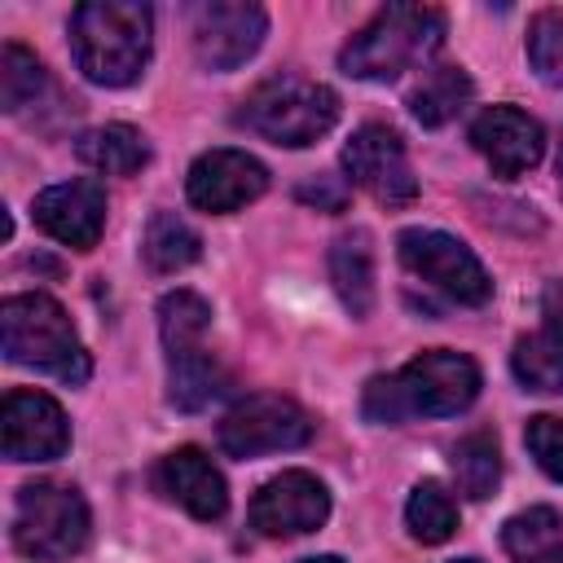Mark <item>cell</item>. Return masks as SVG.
Instances as JSON below:
<instances>
[{
  "mask_svg": "<svg viewBox=\"0 0 563 563\" xmlns=\"http://www.w3.org/2000/svg\"><path fill=\"white\" fill-rule=\"evenodd\" d=\"M471 145L488 158L493 176L515 180L523 172H532L545 154V132L532 114L515 110V106H488L475 123H471Z\"/></svg>",
  "mask_w": 563,
  "mask_h": 563,
  "instance_id": "14",
  "label": "cell"
},
{
  "mask_svg": "<svg viewBox=\"0 0 563 563\" xmlns=\"http://www.w3.org/2000/svg\"><path fill=\"white\" fill-rule=\"evenodd\" d=\"M312 431H317V422L290 396L255 391V396L238 400L224 413V422H220V449L229 457H260V453L299 449V444L312 440Z\"/></svg>",
  "mask_w": 563,
  "mask_h": 563,
  "instance_id": "8",
  "label": "cell"
},
{
  "mask_svg": "<svg viewBox=\"0 0 563 563\" xmlns=\"http://www.w3.org/2000/svg\"><path fill=\"white\" fill-rule=\"evenodd\" d=\"M559 189H563V145H559Z\"/></svg>",
  "mask_w": 563,
  "mask_h": 563,
  "instance_id": "32",
  "label": "cell"
},
{
  "mask_svg": "<svg viewBox=\"0 0 563 563\" xmlns=\"http://www.w3.org/2000/svg\"><path fill=\"white\" fill-rule=\"evenodd\" d=\"M510 369L523 383V391H563V343L545 330L515 339Z\"/></svg>",
  "mask_w": 563,
  "mask_h": 563,
  "instance_id": "24",
  "label": "cell"
},
{
  "mask_svg": "<svg viewBox=\"0 0 563 563\" xmlns=\"http://www.w3.org/2000/svg\"><path fill=\"white\" fill-rule=\"evenodd\" d=\"M75 154H79L88 167L106 172V176H132V172H141V167L150 163L145 136H141L136 128H128V123H106V128L84 132L79 145H75Z\"/></svg>",
  "mask_w": 563,
  "mask_h": 563,
  "instance_id": "20",
  "label": "cell"
},
{
  "mask_svg": "<svg viewBox=\"0 0 563 563\" xmlns=\"http://www.w3.org/2000/svg\"><path fill=\"white\" fill-rule=\"evenodd\" d=\"M501 545L515 563H563V519L550 506H528L506 519Z\"/></svg>",
  "mask_w": 563,
  "mask_h": 563,
  "instance_id": "19",
  "label": "cell"
},
{
  "mask_svg": "<svg viewBox=\"0 0 563 563\" xmlns=\"http://www.w3.org/2000/svg\"><path fill=\"white\" fill-rule=\"evenodd\" d=\"M185 189L194 207L211 216H229L268 189V167L246 150H207L202 158H194Z\"/></svg>",
  "mask_w": 563,
  "mask_h": 563,
  "instance_id": "13",
  "label": "cell"
},
{
  "mask_svg": "<svg viewBox=\"0 0 563 563\" xmlns=\"http://www.w3.org/2000/svg\"><path fill=\"white\" fill-rule=\"evenodd\" d=\"M31 216L48 238H57L75 251H92L101 229H106V189L97 180L48 185L44 194H35Z\"/></svg>",
  "mask_w": 563,
  "mask_h": 563,
  "instance_id": "15",
  "label": "cell"
},
{
  "mask_svg": "<svg viewBox=\"0 0 563 563\" xmlns=\"http://www.w3.org/2000/svg\"><path fill=\"white\" fill-rule=\"evenodd\" d=\"M330 515V493L308 471H282L251 497V528L260 537H303Z\"/></svg>",
  "mask_w": 563,
  "mask_h": 563,
  "instance_id": "12",
  "label": "cell"
},
{
  "mask_svg": "<svg viewBox=\"0 0 563 563\" xmlns=\"http://www.w3.org/2000/svg\"><path fill=\"white\" fill-rule=\"evenodd\" d=\"M449 466L457 479V493H466L471 501L493 497L497 479H501V449L493 431H471L449 449Z\"/></svg>",
  "mask_w": 563,
  "mask_h": 563,
  "instance_id": "22",
  "label": "cell"
},
{
  "mask_svg": "<svg viewBox=\"0 0 563 563\" xmlns=\"http://www.w3.org/2000/svg\"><path fill=\"white\" fill-rule=\"evenodd\" d=\"M449 563H479V559H449Z\"/></svg>",
  "mask_w": 563,
  "mask_h": 563,
  "instance_id": "33",
  "label": "cell"
},
{
  "mask_svg": "<svg viewBox=\"0 0 563 563\" xmlns=\"http://www.w3.org/2000/svg\"><path fill=\"white\" fill-rule=\"evenodd\" d=\"M154 13L141 0H88L70 13V53L84 79L128 88L150 62Z\"/></svg>",
  "mask_w": 563,
  "mask_h": 563,
  "instance_id": "2",
  "label": "cell"
},
{
  "mask_svg": "<svg viewBox=\"0 0 563 563\" xmlns=\"http://www.w3.org/2000/svg\"><path fill=\"white\" fill-rule=\"evenodd\" d=\"M0 339H4V356L13 365L53 374L62 383H84L92 369L66 308L40 290L35 295H9L0 303Z\"/></svg>",
  "mask_w": 563,
  "mask_h": 563,
  "instance_id": "4",
  "label": "cell"
},
{
  "mask_svg": "<svg viewBox=\"0 0 563 563\" xmlns=\"http://www.w3.org/2000/svg\"><path fill=\"white\" fill-rule=\"evenodd\" d=\"M343 172L352 185H361L369 198L387 207H400L418 194V176L409 167L405 141L387 123H365L352 132V141L343 145Z\"/></svg>",
  "mask_w": 563,
  "mask_h": 563,
  "instance_id": "9",
  "label": "cell"
},
{
  "mask_svg": "<svg viewBox=\"0 0 563 563\" xmlns=\"http://www.w3.org/2000/svg\"><path fill=\"white\" fill-rule=\"evenodd\" d=\"M268 35V13L251 0H207L194 9V53L207 70H238Z\"/></svg>",
  "mask_w": 563,
  "mask_h": 563,
  "instance_id": "10",
  "label": "cell"
},
{
  "mask_svg": "<svg viewBox=\"0 0 563 563\" xmlns=\"http://www.w3.org/2000/svg\"><path fill=\"white\" fill-rule=\"evenodd\" d=\"M154 479H158V488H163L176 506H185L194 519H220V515L229 510L224 475H220L216 462H211L202 449H194V444L167 453V457L158 462Z\"/></svg>",
  "mask_w": 563,
  "mask_h": 563,
  "instance_id": "16",
  "label": "cell"
},
{
  "mask_svg": "<svg viewBox=\"0 0 563 563\" xmlns=\"http://www.w3.org/2000/svg\"><path fill=\"white\" fill-rule=\"evenodd\" d=\"M528 62L541 84L563 88V13L559 9H541L528 22Z\"/></svg>",
  "mask_w": 563,
  "mask_h": 563,
  "instance_id": "27",
  "label": "cell"
},
{
  "mask_svg": "<svg viewBox=\"0 0 563 563\" xmlns=\"http://www.w3.org/2000/svg\"><path fill=\"white\" fill-rule=\"evenodd\" d=\"M145 264L154 273H180L202 255V238L189 220H180L176 211H154L145 224Z\"/></svg>",
  "mask_w": 563,
  "mask_h": 563,
  "instance_id": "23",
  "label": "cell"
},
{
  "mask_svg": "<svg viewBox=\"0 0 563 563\" xmlns=\"http://www.w3.org/2000/svg\"><path fill=\"white\" fill-rule=\"evenodd\" d=\"M541 330L563 343V282H545V295H541Z\"/></svg>",
  "mask_w": 563,
  "mask_h": 563,
  "instance_id": "30",
  "label": "cell"
},
{
  "mask_svg": "<svg viewBox=\"0 0 563 563\" xmlns=\"http://www.w3.org/2000/svg\"><path fill=\"white\" fill-rule=\"evenodd\" d=\"M444 44V13L431 4H387L378 9L339 53L343 75L387 84L422 66Z\"/></svg>",
  "mask_w": 563,
  "mask_h": 563,
  "instance_id": "3",
  "label": "cell"
},
{
  "mask_svg": "<svg viewBox=\"0 0 563 563\" xmlns=\"http://www.w3.org/2000/svg\"><path fill=\"white\" fill-rule=\"evenodd\" d=\"M0 440H4L9 462H53L70 449V427H66V413L53 396L18 387L4 396Z\"/></svg>",
  "mask_w": 563,
  "mask_h": 563,
  "instance_id": "11",
  "label": "cell"
},
{
  "mask_svg": "<svg viewBox=\"0 0 563 563\" xmlns=\"http://www.w3.org/2000/svg\"><path fill=\"white\" fill-rule=\"evenodd\" d=\"M471 92H475V84H471V75L462 66H435V70H427L413 84L409 110H413V119L422 128H440V123H449V119L462 114V106L471 101Z\"/></svg>",
  "mask_w": 563,
  "mask_h": 563,
  "instance_id": "21",
  "label": "cell"
},
{
  "mask_svg": "<svg viewBox=\"0 0 563 563\" xmlns=\"http://www.w3.org/2000/svg\"><path fill=\"white\" fill-rule=\"evenodd\" d=\"M523 444H528V453L537 457V466H541L550 479L563 484V418H554V413L528 418Z\"/></svg>",
  "mask_w": 563,
  "mask_h": 563,
  "instance_id": "28",
  "label": "cell"
},
{
  "mask_svg": "<svg viewBox=\"0 0 563 563\" xmlns=\"http://www.w3.org/2000/svg\"><path fill=\"white\" fill-rule=\"evenodd\" d=\"M211 325V308L202 295L194 290H172L158 299V334H163V352H167V365L176 361H194L207 352L202 334Z\"/></svg>",
  "mask_w": 563,
  "mask_h": 563,
  "instance_id": "18",
  "label": "cell"
},
{
  "mask_svg": "<svg viewBox=\"0 0 563 563\" xmlns=\"http://www.w3.org/2000/svg\"><path fill=\"white\" fill-rule=\"evenodd\" d=\"M246 132L273 141V145H286V150H299V145H312L321 141L334 119H339V97L334 88L317 84V79H303V75H273L264 79L260 88H251L233 114Z\"/></svg>",
  "mask_w": 563,
  "mask_h": 563,
  "instance_id": "5",
  "label": "cell"
},
{
  "mask_svg": "<svg viewBox=\"0 0 563 563\" xmlns=\"http://www.w3.org/2000/svg\"><path fill=\"white\" fill-rule=\"evenodd\" d=\"M299 202H312V207H325V211H343L347 189L339 185V176H317V180L299 185Z\"/></svg>",
  "mask_w": 563,
  "mask_h": 563,
  "instance_id": "29",
  "label": "cell"
},
{
  "mask_svg": "<svg viewBox=\"0 0 563 563\" xmlns=\"http://www.w3.org/2000/svg\"><path fill=\"white\" fill-rule=\"evenodd\" d=\"M479 396V365L466 352L431 347L418 352L405 369L378 374L365 383L361 413L378 427H396L405 418H449L462 413Z\"/></svg>",
  "mask_w": 563,
  "mask_h": 563,
  "instance_id": "1",
  "label": "cell"
},
{
  "mask_svg": "<svg viewBox=\"0 0 563 563\" xmlns=\"http://www.w3.org/2000/svg\"><path fill=\"white\" fill-rule=\"evenodd\" d=\"M44 84H48V75L31 48H22V44L0 48V110L18 114L22 106H31L44 92Z\"/></svg>",
  "mask_w": 563,
  "mask_h": 563,
  "instance_id": "26",
  "label": "cell"
},
{
  "mask_svg": "<svg viewBox=\"0 0 563 563\" xmlns=\"http://www.w3.org/2000/svg\"><path fill=\"white\" fill-rule=\"evenodd\" d=\"M330 282H334V295L343 299V308L352 317H369V308H374V251H369L365 229H352V233L334 238Z\"/></svg>",
  "mask_w": 563,
  "mask_h": 563,
  "instance_id": "17",
  "label": "cell"
},
{
  "mask_svg": "<svg viewBox=\"0 0 563 563\" xmlns=\"http://www.w3.org/2000/svg\"><path fill=\"white\" fill-rule=\"evenodd\" d=\"M299 563H343V559H334V554H321V559H299Z\"/></svg>",
  "mask_w": 563,
  "mask_h": 563,
  "instance_id": "31",
  "label": "cell"
},
{
  "mask_svg": "<svg viewBox=\"0 0 563 563\" xmlns=\"http://www.w3.org/2000/svg\"><path fill=\"white\" fill-rule=\"evenodd\" d=\"M13 545L35 563H62L88 545V506L70 484L35 479L13 501Z\"/></svg>",
  "mask_w": 563,
  "mask_h": 563,
  "instance_id": "6",
  "label": "cell"
},
{
  "mask_svg": "<svg viewBox=\"0 0 563 563\" xmlns=\"http://www.w3.org/2000/svg\"><path fill=\"white\" fill-rule=\"evenodd\" d=\"M405 523H409V532H413L422 545H440V541H449L453 528H457V506H453V497L444 493V484L422 479V484L409 493Z\"/></svg>",
  "mask_w": 563,
  "mask_h": 563,
  "instance_id": "25",
  "label": "cell"
},
{
  "mask_svg": "<svg viewBox=\"0 0 563 563\" xmlns=\"http://www.w3.org/2000/svg\"><path fill=\"white\" fill-rule=\"evenodd\" d=\"M396 251H400V264L413 277H422L431 290L449 295L453 303H471L475 308V303H484L493 295V282H488L484 264L453 233H440V229H405L396 238Z\"/></svg>",
  "mask_w": 563,
  "mask_h": 563,
  "instance_id": "7",
  "label": "cell"
}]
</instances>
